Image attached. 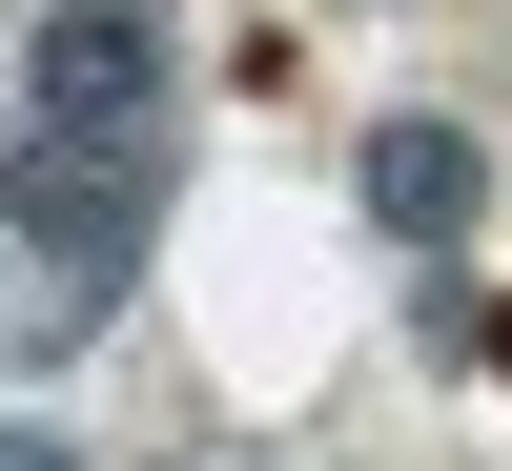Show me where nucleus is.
I'll return each instance as SVG.
<instances>
[{"mask_svg":"<svg viewBox=\"0 0 512 471\" xmlns=\"http://www.w3.org/2000/svg\"><path fill=\"white\" fill-rule=\"evenodd\" d=\"M21 103L82 123V144H144V123H164V21H144V0H41Z\"/></svg>","mask_w":512,"mask_h":471,"instance_id":"obj_1","label":"nucleus"},{"mask_svg":"<svg viewBox=\"0 0 512 471\" xmlns=\"http://www.w3.org/2000/svg\"><path fill=\"white\" fill-rule=\"evenodd\" d=\"M0 226H41L82 287L144 246V144H82V123H41V144H0Z\"/></svg>","mask_w":512,"mask_h":471,"instance_id":"obj_2","label":"nucleus"},{"mask_svg":"<svg viewBox=\"0 0 512 471\" xmlns=\"http://www.w3.org/2000/svg\"><path fill=\"white\" fill-rule=\"evenodd\" d=\"M369 226H390V246H451V226H472V123H369Z\"/></svg>","mask_w":512,"mask_h":471,"instance_id":"obj_3","label":"nucleus"},{"mask_svg":"<svg viewBox=\"0 0 512 471\" xmlns=\"http://www.w3.org/2000/svg\"><path fill=\"white\" fill-rule=\"evenodd\" d=\"M0 471H62V451H41V431H0Z\"/></svg>","mask_w":512,"mask_h":471,"instance_id":"obj_4","label":"nucleus"},{"mask_svg":"<svg viewBox=\"0 0 512 471\" xmlns=\"http://www.w3.org/2000/svg\"><path fill=\"white\" fill-rule=\"evenodd\" d=\"M492 369H512V308H492Z\"/></svg>","mask_w":512,"mask_h":471,"instance_id":"obj_5","label":"nucleus"}]
</instances>
